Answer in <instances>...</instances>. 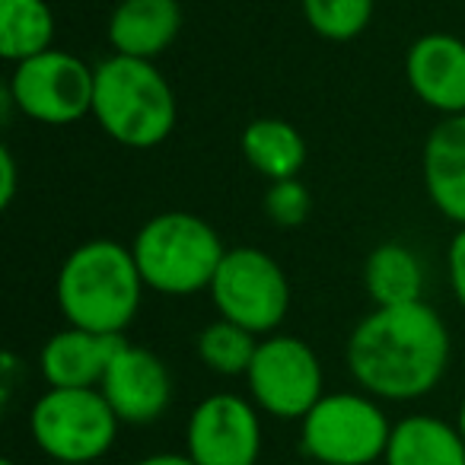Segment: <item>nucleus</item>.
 <instances>
[{
	"instance_id": "nucleus-1",
	"label": "nucleus",
	"mask_w": 465,
	"mask_h": 465,
	"mask_svg": "<svg viewBox=\"0 0 465 465\" xmlns=\"http://www.w3.org/2000/svg\"><path fill=\"white\" fill-rule=\"evenodd\" d=\"M348 370L382 401H411L437 389L450 367V331L433 306H376L348 338Z\"/></svg>"
},
{
	"instance_id": "nucleus-2",
	"label": "nucleus",
	"mask_w": 465,
	"mask_h": 465,
	"mask_svg": "<svg viewBox=\"0 0 465 465\" xmlns=\"http://www.w3.org/2000/svg\"><path fill=\"white\" fill-rule=\"evenodd\" d=\"M143 278L134 252L115 240H90L64 259L54 297L67 325L99 335H124L141 310Z\"/></svg>"
},
{
	"instance_id": "nucleus-3",
	"label": "nucleus",
	"mask_w": 465,
	"mask_h": 465,
	"mask_svg": "<svg viewBox=\"0 0 465 465\" xmlns=\"http://www.w3.org/2000/svg\"><path fill=\"white\" fill-rule=\"evenodd\" d=\"M93 118L122 147L153 150L173 134L179 103L153 61L112 54L96 64Z\"/></svg>"
},
{
	"instance_id": "nucleus-4",
	"label": "nucleus",
	"mask_w": 465,
	"mask_h": 465,
	"mask_svg": "<svg viewBox=\"0 0 465 465\" xmlns=\"http://www.w3.org/2000/svg\"><path fill=\"white\" fill-rule=\"evenodd\" d=\"M131 252L147 291L163 297H192L211 291L226 246L204 217L188 211H166L150 217L137 230Z\"/></svg>"
},
{
	"instance_id": "nucleus-5",
	"label": "nucleus",
	"mask_w": 465,
	"mask_h": 465,
	"mask_svg": "<svg viewBox=\"0 0 465 465\" xmlns=\"http://www.w3.org/2000/svg\"><path fill=\"white\" fill-rule=\"evenodd\" d=\"M118 424L99 389H48L29 411L33 440L52 465H96L115 443Z\"/></svg>"
},
{
	"instance_id": "nucleus-6",
	"label": "nucleus",
	"mask_w": 465,
	"mask_h": 465,
	"mask_svg": "<svg viewBox=\"0 0 465 465\" xmlns=\"http://www.w3.org/2000/svg\"><path fill=\"white\" fill-rule=\"evenodd\" d=\"M389 437L392 424L367 392H325L300 420V450L319 465H373Z\"/></svg>"
},
{
	"instance_id": "nucleus-7",
	"label": "nucleus",
	"mask_w": 465,
	"mask_h": 465,
	"mask_svg": "<svg viewBox=\"0 0 465 465\" xmlns=\"http://www.w3.org/2000/svg\"><path fill=\"white\" fill-rule=\"evenodd\" d=\"M220 319L242 325L252 335H274L291 310V281L278 259L255 246L226 249L211 284Z\"/></svg>"
},
{
	"instance_id": "nucleus-8",
	"label": "nucleus",
	"mask_w": 465,
	"mask_h": 465,
	"mask_svg": "<svg viewBox=\"0 0 465 465\" xmlns=\"http://www.w3.org/2000/svg\"><path fill=\"white\" fill-rule=\"evenodd\" d=\"M96 67L71 52L52 48L14 64L7 84V103L39 124H74L93 115Z\"/></svg>"
},
{
	"instance_id": "nucleus-9",
	"label": "nucleus",
	"mask_w": 465,
	"mask_h": 465,
	"mask_svg": "<svg viewBox=\"0 0 465 465\" xmlns=\"http://www.w3.org/2000/svg\"><path fill=\"white\" fill-rule=\"evenodd\" d=\"M255 408L281 420H303L325 395L322 363L297 335H268L259 341L246 373Z\"/></svg>"
},
{
	"instance_id": "nucleus-10",
	"label": "nucleus",
	"mask_w": 465,
	"mask_h": 465,
	"mask_svg": "<svg viewBox=\"0 0 465 465\" xmlns=\"http://www.w3.org/2000/svg\"><path fill=\"white\" fill-rule=\"evenodd\" d=\"M188 456L198 465H259L262 418L252 399L213 392L194 405L185 427Z\"/></svg>"
},
{
	"instance_id": "nucleus-11",
	"label": "nucleus",
	"mask_w": 465,
	"mask_h": 465,
	"mask_svg": "<svg viewBox=\"0 0 465 465\" xmlns=\"http://www.w3.org/2000/svg\"><path fill=\"white\" fill-rule=\"evenodd\" d=\"M122 424H153L173 401V376L153 351L124 341L99 386Z\"/></svg>"
},
{
	"instance_id": "nucleus-12",
	"label": "nucleus",
	"mask_w": 465,
	"mask_h": 465,
	"mask_svg": "<svg viewBox=\"0 0 465 465\" xmlns=\"http://www.w3.org/2000/svg\"><path fill=\"white\" fill-rule=\"evenodd\" d=\"M411 93L440 115H465V42L450 33H427L405 54Z\"/></svg>"
},
{
	"instance_id": "nucleus-13",
	"label": "nucleus",
	"mask_w": 465,
	"mask_h": 465,
	"mask_svg": "<svg viewBox=\"0 0 465 465\" xmlns=\"http://www.w3.org/2000/svg\"><path fill=\"white\" fill-rule=\"evenodd\" d=\"M122 348L124 335H99L67 325L42 344L39 373L48 389H99Z\"/></svg>"
},
{
	"instance_id": "nucleus-14",
	"label": "nucleus",
	"mask_w": 465,
	"mask_h": 465,
	"mask_svg": "<svg viewBox=\"0 0 465 465\" xmlns=\"http://www.w3.org/2000/svg\"><path fill=\"white\" fill-rule=\"evenodd\" d=\"M420 173L430 204L465 226V115H446L430 128L420 153Z\"/></svg>"
},
{
	"instance_id": "nucleus-15",
	"label": "nucleus",
	"mask_w": 465,
	"mask_h": 465,
	"mask_svg": "<svg viewBox=\"0 0 465 465\" xmlns=\"http://www.w3.org/2000/svg\"><path fill=\"white\" fill-rule=\"evenodd\" d=\"M179 33V0H118L109 16V45L124 58L156 61Z\"/></svg>"
},
{
	"instance_id": "nucleus-16",
	"label": "nucleus",
	"mask_w": 465,
	"mask_h": 465,
	"mask_svg": "<svg viewBox=\"0 0 465 465\" xmlns=\"http://www.w3.org/2000/svg\"><path fill=\"white\" fill-rule=\"evenodd\" d=\"M386 465H465V440L456 424L433 414H408L392 424Z\"/></svg>"
},
{
	"instance_id": "nucleus-17",
	"label": "nucleus",
	"mask_w": 465,
	"mask_h": 465,
	"mask_svg": "<svg viewBox=\"0 0 465 465\" xmlns=\"http://www.w3.org/2000/svg\"><path fill=\"white\" fill-rule=\"evenodd\" d=\"M246 163L268 182L297 179L306 163V137L284 118H255L240 137Z\"/></svg>"
},
{
	"instance_id": "nucleus-18",
	"label": "nucleus",
	"mask_w": 465,
	"mask_h": 465,
	"mask_svg": "<svg viewBox=\"0 0 465 465\" xmlns=\"http://www.w3.org/2000/svg\"><path fill=\"white\" fill-rule=\"evenodd\" d=\"M363 284L376 306H408L424 300V265L405 242H380L367 255Z\"/></svg>"
},
{
	"instance_id": "nucleus-19",
	"label": "nucleus",
	"mask_w": 465,
	"mask_h": 465,
	"mask_svg": "<svg viewBox=\"0 0 465 465\" xmlns=\"http://www.w3.org/2000/svg\"><path fill=\"white\" fill-rule=\"evenodd\" d=\"M54 14L45 0H0V54L20 64L52 52Z\"/></svg>"
},
{
	"instance_id": "nucleus-20",
	"label": "nucleus",
	"mask_w": 465,
	"mask_h": 465,
	"mask_svg": "<svg viewBox=\"0 0 465 465\" xmlns=\"http://www.w3.org/2000/svg\"><path fill=\"white\" fill-rule=\"evenodd\" d=\"M255 351H259V335L230 322V319H217V322L204 325L198 335L201 363L220 376H246Z\"/></svg>"
},
{
	"instance_id": "nucleus-21",
	"label": "nucleus",
	"mask_w": 465,
	"mask_h": 465,
	"mask_svg": "<svg viewBox=\"0 0 465 465\" xmlns=\"http://www.w3.org/2000/svg\"><path fill=\"white\" fill-rule=\"evenodd\" d=\"M303 16L316 35L329 42H351L370 26L376 0H300Z\"/></svg>"
},
{
	"instance_id": "nucleus-22",
	"label": "nucleus",
	"mask_w": 465,
	"mask_h": 465,
	"mask_svg": "<svg viewBox=\"0 0 465 465\" xmlns=\"http://www.w3.org/2000/svg\"><path fill=\"white\" fill-rule=\"evenodd\" d=\"M312 211V198L310 188L300 179H284V182H272L265 192V213L274 226L281 230H297L306 223Z\"/></svg>"
},
{
	"instance_id": "nucleus-23",
	"label": "nucleus",
	"mask_w": 465,
	"mask_h": 465,
	"mask_svg": "<svg viewBox=\"0 0 465 465\" xmlns=\"http://www.w3.org/2000/svg\"><path fill=\"white\" fill-rule=\"evenodd\" d=\"M446 274H450V287L459 306L465 310V226H459L456 236L450 240V249H446Z\"/></svg>"
},
{
	"instance_id": "nucleus-24",
	"label": "nucleus",
	"mask_w": 465,
	"mask_h": 465,
	"mask_svg": "<svg viewBox=\"0 0 465 465\" xmlns=\"http://www.w3.org/2000/svg\"><path fill=\"white\" fill-rule=\"evenodd\" d=\"M16 198V160L14 150L0 147V207H10Z\"/></svg>"
},
{
	"instance_id": "nucleus-25",
	"label": "nucleus",
	"mask_w": 465,
	"mask_h": 465,
	"mask_svg": "<svg viewBox=\"0 0 465 465\" xmlns=\"http://www.w3.org/2000/svg\"><path fill=\"white\" fill-rule=\"evenodd\" d=\"M134 465H198L194 462L188 452H153V456H147V459H141V462H134Z\"/></svg>"
},
{
	"instance_id": "nucleus-26",
	"label": "nucleus",
	"mask_w": 465,
	"mask_h": 465,
	"mask_svg": "<svg viewBox=\"0 0 465 465\" xmlns=\"http://www.w3.org/2000/svg\"><path fill=\"white\" fill-rule=\"evenodd\" d=\"M456 427H459V433H462V440H465V399H462V405H459V418H456Z\"/></svg>"
},
{
	"instance_id": "nucleus-27",
	"label": "nucleus",
	"mask_w": 465,
	"mask_h": 465,
	"mask_svg": "<svg viewBox=\"0 0 465 465\" xmlns=\"http://www.w3.org/2000/svg\"><path fill=\"white\" fill-rule=\"evenodd\" d=\"M0 465H16L14 459H0Z\"/></svg>"
},
{
	"instance_id": "nucleus-28",
	"label": "nucleus",
	"mask_w": 465,
	"mask_h": 465,
	"mask_svg": "<svg viewBox=\"0 0 465 465\" xmlns=\"http://www.w3.org/2000/svg\"><path fill=\"white\" fill-rule=\"evenodd\" d=\"M310 465H319V462H310Z\"/></svg>"
}]
</instances>
